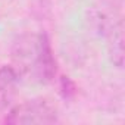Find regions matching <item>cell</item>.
Masks as SVG:
<instances>
[{"label": "cell", "instance_id": "obj_2", "mask_svg": "<svg viewBox=\"0 0 125 125\" xmlns=\"http://www.w3.org/2000/svg\"><path fill=\"white\" fill-rule=\"evenodd\" d=\"M57 121L56 106L46 99L25 100L13 106L5 118L8 124H54Z\"/></svg>", "mask_w": 125, "mask_h": 125}, {"label": "cell", "instance_id": "obj_3", "mask_svg": "<svg viewBox=\"0 0 125 125\" xmlns=\"http://www.w3.org/2000/svg\"><path fill=\"white\" fill-rule=\"evenodd\" d=\"M19 81V72L15 66L5 65L0 68V109H5L10 104L16 85Z\"/></svg>", "mask_w": 125, "mask_h": 125}, {"label": "cell", "instance_id": "obj_4", "mask_svg": "<svg viewBox=\"0 0 125 125\" xmlns=\"http://www.w3.org/2000/svg\"><path fill=\"white\" fill-rule=\"evenodd\" d=\"M100 8L110 10V12H118L122 13L124 10V0H100Z\"/></svg>", "mask_w": 125, "mask_h": 125}, {"label": "cell", "instance_id": "obj_1", "mask_svg": "<svg viewBox=\"0 0 125 125\" xmlns=\"http://www.w3.org/2000/svg\"><path fill=\"white\" fill-rule=\"evenodd\" d=\"M13 59L19 75L27 74L44 83H50L56 77L54 54L47 35L44 34L21 37L15 43Z\"/></svg>", "mask_w": 125, "mask_h": 125}]
</instances>
